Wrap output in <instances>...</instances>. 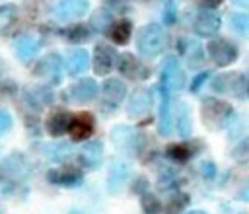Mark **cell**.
<instances>
[{
  "label": "cell",
  "mask_w": 249,
  "mask_h": 214,
  "mask_svg": "<svg viewBox=\"0 0 249 214\" xmlns=\"http://www.w3.org/2000/svg\"><path fill=\"white\" fill-rule=\"evenodd\" d=\"M117 62V51L113 47H109L107 43H97L93 47V60H91V66H93V72L97 76H105L113 70Z\"/></svg>",
  "instance_id": "cell-10"
},
{
  "label": "cell",
  "mask_w": 249,
  "mask_h": 214,
  "mask_svg": "<svg viewBox=\"0 0 249 214\" xmlns=\"http://www.w3.org/2000/svg\"><path fill=\"white\" fill-rule=\"evenodd\" d=\"M210 88L218 93H224V95H233V97H245V88H247V80L241 72H224V74H218Z\"/></svg>",
  "instance_id": "cell-3"
},
{
  "label": "cell",
  "mask_w": 249,
  "mask_h": 214,
  "mask_svg": "<svg viewBox=\"0 0 249 214\" xmlns=\"http://www.w3.org/2000/svg\"><path fill=\"white\" fill-rule=\"evenodd\" d=\"M43 152L47 158H51L54 161H62L72 154V146L68 142H53V144H47L43 148Z\"/></svg>",
  "instance_id": "cell-27"
},
{
  "label": "cell",
  "mask_w": 249,
  "mask_h": 214,
  "mask_svg": "<svg viewBox=\"0 0 249 214\" xmlns=\"http://www.w3.org/2000/svg\"><path fill=\"white\" fill-rule=\"evenodd\" d=\"M160 117H158V126H160V134L167 136L171 132V109H169V93L160 86Z\"/></svg>",
  "instance_id": "cell-21"
},
{
  "label": "cell",
  "mask_w": 249,
  "mask_h": 214,
  "mask_svg": "<svg viewBox=\"0 0 249 214\" xmlns=\"http://www.w3.org/2000/svg\"><path fill=\"white\" fill-rule=\"evenodd\" d=\"M230 27L233 33L245 37L247 31H249V16L245 12H233L230 14Z\"/></svg>",
  "instance_id": "cell-29"
},
{
  "label": "cell",
  "mask_w": 249,
  "mask_h": 214,
  "mask_svg": "<svg viewBox=\"0 0 249 214\" xmlns=\"http://www.w3.org/2000/svg\"><path fill=\"white\" fill-rule=\"evenodd\" d=\"M2 167V171H6V173H10L12 177H18V175H21L23 173V161H21V156L19 154H12L8 160H4V163L0 165Z\"/></svg>",
  "instance_id": "cell-31"
},
{
  "label": "cell",
  "mask_w": 249,
  "mask_h": 214,
  "mask_svg": "<svg viewBox=\"0 0 249 214\" xmlns=\"http://www.w3.org/2000/svg\"><path fill=\"white\" fill-rule=\"evenodd\" d=\"M187 204H189V195L175 191V193L171 195V198L167 200V206H165V214H179V212H181V210H183Z\"/></svg>",
  "instance_id": "cell-30"
},
{
  "label": "cell",
  "mask_w": 249,
  "mask_h": 214,
  "mask_svg": "<svg viewBox=\"0 0 249 214\" xmlns=\"http://www.w3.org/2000/svg\"><path fill=\"white\" fill-rule=\"evenodd\" d=\"M89 35H91V31H89V27L84 25V23H72L70 27L64 29V37H66L70 43H84V41L89 39Z\"/></svg>",
  "instance_id": "cell-28"
},
{
  "label": "cell",
  "mask_w": 249,
  "mask_h": 214,
  "mask_svg": "<svg viewBox=\"0 0 249 214\" xmlns=\"http://www.w3.org/2000/svg\"><path fill=\"white\" fill-rule=\"evenodd\" d=\"M130 173H132V167H130L128 161L113 160L109 163V171H107V189H109V193H113V195L121 193V189L124 187Z\"/></svg>",
  "instance_id": "cell-11"
},
{
  "label": "cell",
  "mask_w": 249,
  "mask_h": 214,
  "mask_svg": "<svg viewBox=\"0 0 249 214\" xmlns=\"http://www.w3.org/2000/svg\"><path fill=\"white\" fill-rule=\"evenodd\" d=\"M146 189H148V179H146V177H138V179L134 181V185H132V191H134L136 195H144Z\"/></svg>",
  "instance_id": "cell-39"
},
{
  "label": "cell",
  "mask_w": 249,
  "mask_h": 214,
  "mask_svg": "<svg viewBox=\"0 0 249 214\" xmlns=\"http://www.w3.org/2000/svg\"><path fill=\"white\" fill-rule=\"evenodd\" d=\"M101 160H103V146L99 140L84 144L78 152V163L86 169H97Z\"/></svg>",
  "instance_id": "cell-16"
},
{
  "label": "cell",
  "mask_w": 249,
  "mask_h": 214,
  "mask_svg": "<svg viewBox=\"0 0 249 214\" xmlns=\"http://www.w3.org/2000/svg\"><path fill=\"white\" fill-rule=\"evenodd\" d=\"M89 10L88 0H58L53 6V16L58 21H76L84 18Z\"/></svg>",
  "instance_id": "cell-6"
},
{
  "label": "cell",
  "mask_w": 249,
  "mask_h": 214,
  "mask_svg": "<svg viewBox=\"0 0 249 214\" xmlns=\"http://www.w3.org/2000/svg\"><path fill=\"white\" fill-rule=\"evenodd\" d=\"M195 152H196V148L193 144H189V142L187 144H169L165 148V156L171 161H177V163H183V161L191 160L195 156Z\"/></svg>",
  "instance_id": "cell-25"
},
{
  "label": "cell",
  "mask_w": 249,
  "mask_h": 214,
  "mask_svg": "<svg viewBox=\"0 0 249 214\" xmlns=\"http://www.w3.org/2000/svg\"><path fill=\"white\" fill-rule=\"evenodd\" d=\"M88 66H89V54H88V51H84V49H74V51H70V54H68V68H70V70H68V72H70L72 76L86 72Z\"/></svg>",
  "instance_id": "cell-24"
},
{
  "label": "cell",
  "mask_w": 249,
  "mask_h": 214,
  "mask_svg": "<svg viewBox=\"0 0 249 214\" xmlns=\"http://www.w3.org/2000/svg\"><path fill=\"white\" fill-rule=\"evenodd\" d=\"M70 119L72 115L66 111V109H53L49 115H47V121H45V128L51 136H62L64 132H68V126H70Z\"/></svg>",
  "instance_id": "cell-17"
},
{
  "label": "cell",
  "mask_w": 249,
  "mask_h": 214,
  "mask_svg": "<svg viewBox=\"0 0 249 214\" xmlns=\"http://www.w3.org/2000/svg\"><path fill=\"white\" fill-rule=\"evenodd\" d=\"M136 132L132 126H126V125H117L113 130H111V142L117 146L119 152H132L134 146H136Z\"/></svg>",
  "instance_id": "cell-18"
},
{
  "label": "cell",
  "mask_w": 249,
  "mask_h": 214,
  "mask_svg": "<svg viewBox=\"0 0 249 214\" xmlns=\"http://www.w3.org/2000/svg\"><path fill=\"white\" fill-rule=\"evenodd\" d=\"M89 23H91V29H93V31H97V33H107V31H109V27L113 25L111 12H109V10H105V8L95 10V12H93V16H91V19H89Z\"/></svg>",
  "instance_id": "cell-26"
},
{
  "label": "cell",
  "mask_w": 249,
  "mask_h": 214,
  "mask_svg": "<svg viewBox=\"0 0 249 214\" xmlns=\"http://www.w3.org/2000/svg\"><path fill=\"white\" fill-rule=\"evenodd\" d=\"M140 204H142V210H144V214H160L163 208H161V202H160V198L154 195V193H144L142 195V198H140Z\"/></svg>",
  "instance_id": "cell-32"
},
{
  "label": "cell",
  "mask_w": 249,
  "mask_h": 214,
  "mask_svg": "<svg viewBox=\"0 0 249 214\" xmlns=\"http://www.w3.org/2000/svg\"><path fill=\"white\" fill-rule=\"evenodd\" d=\"M222 21H220V16L216 12H212L210 8H204V10H198L195 19H193V29L198 37H212L218 33Z\"/></svg>",
  "instance_id": "cell-9"
},
{
  "label": "cell",
  "mask_w": 249,
  "mask_h": 214,
  "mask_svg": "<svg viewBox=\"0 0 249 214\" xmlns=\"http://www.w3.org/2000/svg\"><path fill=\"white\" fill-rule=\"evenodd\" d=\"M206 51H208L212 62L218 64V66H230V64L237 58V47H235L231 41L224 39V37L212 39V41L208 43Z\"/></svg>",
  "instance_id": "cell-7"
},
{
  "label": "cell",
  "mask_w": 249,
  "mask_h": 214,
  "mask_svg": "<svg viewBox=\"0 0 249 214\" xmlns=\"http://www.w3.org/2000/svg\"><path fill=\"white\" fill-rule=\"evenodd\" d=\"M41 49V41L37 37H31V35H21L14 41V51H16V56L19 60H31Z\"/></svg>",
  "instance_id": "cell-19"
},
{
  "label": "cell",
  "mask_w": 249,
  "mask_h": 214,
  "mask_svg": "<svg viewBox=\"0 0 249 214\" xmlns=\"http://www.w3.org/2000/svg\"><path fill=\"white\" fill-rule=\"evenodd\" d=\"M163 21L165 23H175V19H177V6H175V2L173 0H165V4H163Z\"/></svg>",
  "instance_id": "cell-35"
},
{
  "label": "cell",
  "mask_w": 249,
  "mask_h": 214,
  "mask_svg": "<svg viewBox=\"0 0 249 214\" xmlns=\"http://www.w3.org/2000/svg\"><path fill=\"white\" fill-rule=\"evenodd\" d=\"M12 115H10V111H6V109H0V136H4L10 128H12Z\"/></svg>",
  "instance_id": "cell-36"
},
{
  "label": "cell",
  "mask_w": 249,
  "mask_h": 214,
  "mask_svg": "<svg viewBox=\"0 0 249 214\" xmlns=\"http://www.w3.org/2000/svg\"><path fill=\"white\" fill-rule=\"evenodd\" d=\"M173 119H175V128H177V134L181 138H187L191 134V111L185 103H177L175 109H173Z\"/></svg>",
  "instance_id": "cell-22"
},
{
  "label": "cell",
  "mask_w": 249,
  "mask_h": 214,
  "mask_svg": "<svg viewBox=\"0 0 249 214\" xmlns=\"http://www.w3.org/2000/svg\"><path fill=\"white\" fill-rule=\"evenodd\" d=\"M152 107V91L146 88H138L132 91L130 99L126 101V113L128 117H144Z\"/></svg>",
  "instance_id": "cell-15"
},
{
  "label": "cell",
  "mask_w": 249,
  "mask_h": 214,
  "mask_svg": "<svg viewBox=\"0 0 249 214\" xmlns=\"http://www.w3.org/2000/svg\"><path fill=\"white\" fill-rule=\"evenodd\" d=\"M62 68H64V62H62V56L58 53H47L37 64H35V76L47 80V82H53V84H58L60 78H62Z\"/></svg>",
  "instance_id": "cell-5"
},
{
  "label": "cell",
  "mask_w": 249,
  "mask_h": 214,
  "mask_svg": "<svg viewBox=\"0 0 249 214\" xmlns=\"http://www.w3.org/2000/svg\"><path fill=\"white\" fill-rule=\"evenodd\" d=\"M200 173H202V177H206V179H212V177H216V165L212 163V161H202L200 163Z\"/></svg>",
  "instance_id": "cell-38"
},
{
  "label": "cell",
  "mask_w": 249,
  "mask_h": 214,
  "mask_svg": "<svg viewBox=\"0 0 249 214\" xmlns=\"http://www.w3.org/2000/svg\"><path fill=\"white\" fill-rule=\"evenodd\" d=\"M167 45V35L160 23H146L138 29L136 47L142 56H158Z\"/></svg>",
  "instance_id": "cell-2"
},
{
  "label": "cell",
  "mask_w": 249,
  "mask_h": 214,
  "mask_svg": "<svg viewBox=\"0 0 249 214\" xmlns=\"http://www.w3.org/2000/svg\"><path fill=\"white\" fill-rule=\"evenodd\" d=\"M187 214H206V212H202V210H191V212H187Z\"/></svg>",
  "instance_id": "cell-43"
},
{
  "label": "cell",
  "mask_w": 249,
  "mask_h": 214,
  "mask_svg": "<svg viewBox=\"0 0 249 214\" xmlns=\"http://www.w3.org/2000/svg\"><path fill=\"white\" fill-rule=\"evenodd\" d=\"M47 179L54 185H62V187H76L82 183V173L76 165H62V167H54V169H49L47 173Z\"/></svg>",
  "instance_id": "cell-13"
},
{
  "label": "cell",
  "mask_w": 249,
  "mask_h": 214,
  "mask_svg": "<svg viewBox=\"0 0 249 214\" xmlns=\"http://www.w3.org/2000/svg\"><path fill=\"white\" fill-rule=\"evenodd\" d=\"M97 91H99V88H97V82L93 78H82V80H78L76 84H72L68 88L66 97H70V101H82V103H86V101L95 99Z\"/></svg>",
  "instance_id": "cell-14"
},
{
  "label": "cell",
  "mask_w": 249,
  "mask_h": 214,
  "mask_svg": "<svg viewBox=\"0 0 249 214\" xmlns=\"http://www.w3.org/2000/svg\"><path fill=\"white\" fill-rule=\"evenodd\" d=\"M130 2H132V0H103L105 10H109V12H117V14L126 12V10L130 8Z\"/></svg>",
  "instance_id": "cell-33"
},
{
  "label": "cell",
  "mask_w": 249,
  "mask_h": 214,
  "mask_svg": "<svg viewBox=\"0 0 249 214\" xmlns=\"http://www.w3.org/2000/svg\"><path fill=\"white\" fill-rule=\"evenodd\" d=\"M208 76H210V72L208 70H202L200 74H196L195 78H193V82H191V86H189V89L195 93V91H198L200 88H202V84L208 80Z\"/></svg>",
  "instance_id": "cell-37"
},
{
  "label": "cell",
  "mask_w": 249,
  "mask_h": 214,
  "mask_svg": "<svg viewBox=\"0 0 249 214\" xmlns=\"http://www.w3.org/2000/svg\"><path fill=\"white\" fill-rule=\"evenodd\" d=\"M101 93H103L105 101L117 105V103H121V101L124 99V95H126V86H124L119 78H109V80H105V82L101 84Z\"/></svg>",
  "instance_id": "cell-20"
},
{
  "label": "cell",
  "mask_w": 249,
  "mask_h": 214,
  "mask_svg": "<svg viewBox=\"0 0 249 214\" xmlns=\"http://www.w3.org/2000/svg\"><path fill=\"white\" fill-rule=\"evenodd\" d=\"M130 35H132V21L128 19H119L109 29V37L115 45H126Z\"/></svg>",
  "instance_id": "cell-23"
},
{
  "label": "cell",
  "mask_w": 249,
  "mask_h": 214,
  "mask_svg": "<svg viewBox=\"0 0 249 214\" xmlns=\"http://www.w3.org/2000/svg\"><path fill=\"white\" fill-rule=\"evenodd\" d=\"M235 6H241V8H247L249 6V0H233Z\"/></svg>",
  "instance_id": "cell-42"
},
{
  "label": "cell",
  "mask_w": 249,
  "mask_h": 214,
  "mask_svg": "<svg viewBox=\"0 0 249 214\" xmlns=\"http://www.w3.org/2000/svg\"><path fill=\"white\" fill-rule=\"evenodd\" d=\"M93 128H95V119L91 113L88 111H82L78 115H74L70 119V126H68V132L74 140H88L91 134H93Z\"/></svg>",
  "instance_id": "cell-12"
},
{
  "label": "cell",
  "mask_w": 249,
  "mask_h": 214,
  "mask_svg": "<svg viewBox=\"0 0 249 214\" xmlns=\"http://www.w3.org/2000/svg\"><path fill=\"white\" fill-rule=\"evenodd\" d=\"M233 107L228 101L204 97L200 103V119L208 130H222L230 121H233Z\"/></svg>",
  "instance_id": "cell-1"
},
{
  "label": "cell",
  "mask_w": 249,
  "mask_h": 214,
  "mask_svg": "<svg viewBox=\"0 0 249 214\" xmlns=\"http://www.w3.org/2000/svg\"><path fill=\"white\" fill-rule=\"evenodd\" d=\"M119 72L128 78V80H134V82H140V80H146L150 76V68L146 64H142L138 60V56H134L132 53H123L119 56V64H117Z\"/></svg>",
  "instance_id": "cell-8"
},
{
  "label": "cell",
  "mask_w": 249,
  "mask_h": 214,
  "mask_svg": "<svg viewBox=\"0 0 249 214\" xmlns=\"http://www.w3.org/2000/svg\"><path fill=\"white\" fill-rule=\"evenodd\" d=\"M200 4H204V6H208V8H214V6H218V4H222V0H198Z\"/></svg>",
  "instance_id": "cell-41"
},
{
  "label": "cell",
  "mask_w": 249,
  "mask_h": 214,
  "mask_svg": "<svg viewBox=\"0 0 249 214\" xmlns=\"http://www.w3.org/2000/svg\"><path fill=\"white\" fill-rule=\"evenodd\" d=\"M245 150H247V140H243V142L239 144V148L235 150V156L241 158V160H245Z\"/></svg>",
  "instance_id": "cell-40"
},
{
  "label": "cell",
  "mask_w": 249,
  "mask_h": 214,
  "mask_svg": "<svg viewBox=\"0 0 249 214\" xmlns=\"http://www.w3.org/2000/svg\"><path fill=\"white\" fill-rule=\"evenodd\" d=\"M202 62H204L202 49L195 45V47H193V51H191V53H187V64H189V66H193V68H198V66H202Z\"/></svg>",
  "instance_id": "cell-34"
},
{
  "label": "cell",
  "mask_w": 249,
  "mask_h": 214,
  "mask_svg": "<svg viewBox=\"0 0 249 214\" xmlns=\"http://www.w3.org/2000/svg\"><path fill=\"white\" fill-rule=\"evenodd\" d=\"M160 86L171 93V91H179L185 86V72L179 64V60L175 56H167L161 62V70H160Z\"/></svg>",
  "instance_id": "cell-4"
}]
</instances>
